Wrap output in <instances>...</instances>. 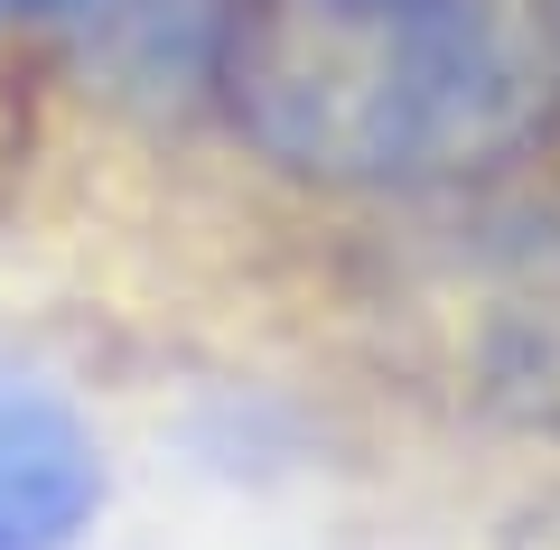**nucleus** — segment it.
<instances>
[{
	"instance_id": "obj_1",
	"label": "nucleus",
	"mask_w": 560,
	"mask_h": 550,
	"mask_svg": "<svg viewBox=\"0 0 560 550\" xmlns=\"http://www.w3.org/2000/svg\"><path fill=\"white\" fill-rule=\"evenodd\" d=\"M206 84L290 177L448 197L560 131V0H224Z\"/></svg>"
},
{
	"instance_id": "obj_2",
	"label": "nucleus",
	"mask_w": 560,
	"mask_h": 550,
	"mask_svg": "<svg viewBox=\"0 0 560 550\" xmlns=\"http://www.w3.org/2000/svg\"><path fill=\"white\" fill-rule=\"evenodd\" d=\"M383 317L467 411L560 430V187L420 215L393 243Z\"/></svg>"
},
{
	"instance_id": "obj_3",
	"label": "nucleus",
	"mask_w": 560,
	"mask_h": 550,
	"mask_svg": "<svg viewBox=\"0 0 560 550\" xmlns=\"http://www.w3.org/2000/svg\"><path fill=\"white\" fill-rule=\"evenodd\" d=\"M103 504L94 430L57 383L0 374V550H75Z\"/></svg>"
},
{
	"instance_id": "obj_4",
	"label": "nucleus",
	"mask_w": 560,
	"mask_h": 550,
	"mask_svg": "<svg viewBox=\"0 0 560 550\" xmlns=\"http://www.w3.org/2000/svg\"><path fill=\"white\" fill-rule=\"evenodd\" d=\"M504 550H560V494H541V504L504 531Z\"/></svg>"
},
{
	"instance_id": "obj_5",
	"label": "nucleus",
	"mask_w": 560,
	"mask_h": 550,
	"mask_svg": "<svg viewBox=\"0 0 560 550\" xmlns=\"http://www.w3.org/2000/svg\"><path fill=\"white\" fill-rule=\"evenodd\" d=\"M57 10H94V0H0V28L10 20H57Z\"/></svg>"
}]
</instances>
